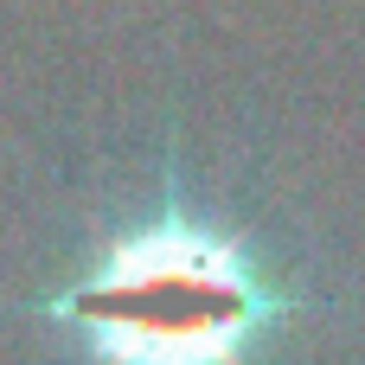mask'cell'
<instances>
[{"mask_svg":"<svg viewBox=\"0 0 365 365\" xmlns=\"http://www.w3.org/2000/svg\"><path fill=\"white\" fill-rule=\"evenodd\" d=\"M103 365H237L269 327L276 295L199 225L115 237L58 302Z\"/></svg>","mask_w":365,"mask_h":365,"instance_id":"6da1fadb","label":"cell"}]
</instances>
